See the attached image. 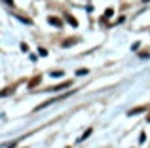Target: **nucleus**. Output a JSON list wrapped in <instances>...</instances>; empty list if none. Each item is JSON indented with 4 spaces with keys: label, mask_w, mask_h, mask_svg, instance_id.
I'll list each match as a JSON object with an SVG mask.
<instances>
[{
    "label": "nucleus",
    "mask_w": 150,
    "mask_h": 148,
    "mask_svg": "<svg viewBox=\"0 0 150 148\" xmlns=\"http://www.w3.org/2000/svg\"><path fill=\"white\" fill-rule=\"evenodd\" d=\"M13 17H15V19H19L21 23H25V25H33V21H30V19L23 17V15H19V13H13Z\"/></svg>",
    "instance_id": "3"
},
{
    "label": "nucleus",
    "mask_w": 150,
    "mask_h": 148,
    "mask_svg": "<svg viewBox=\"0 0 150 148\" xmlns=\"http://www.w3.org/2000/svg\"><path fill=\"white\" fill-rule=\"evenodd\" d=\"M144 141H146V135H144V133H141V137H139V142H141V144H143Z\"/></svg>",
    "instance_id": "15"
},
{
    "label": "nucleus",
    "mask_w": 150,
    "mask_h": 148,
    "mask_svg": "<svg viewBox=\"0 0 150 148\" xmlns=\"http://www.w3.org/2000/svg\"><path fill=\"white\" fill-rule=\"evenodd\" d=\"M146 122H150V114H148V120H146Z\"/></svg>",
    "instance_id": "16"
},
{
    "label": "nucleus",
    "mask_w": 150,
    "mask_h": 148,
    "mask_svg": "<svg viewBox=\"0 0 150 148\" xmlns=\"http://www.w3.org/2000/svg\"><path fill=\"white\" fill-rule=\"evenodd\" d=\"M13 146H17V141H11V142H8V144H2V148H13Z\"/></svg>",
    "instance_id": "12"
},
{
    "label": "nucleus",
    "mask_w": 150,
    "mask_h": 148,
    "mask_svg": "<svg viewBox=\"0 0 150 148\" xmlns=\"http://www.w3.org/2000/svg\"><path fill=\"white\" fill-rule=\"evenodd\" d=\"M143 2H150V0H143Z\"/></svg>",
    "instance_id": "17"
},
{
    "label": "nucleus",
    "mask_w": 150,
    "mask_h": 148,
    "mask_svg": "<svg viewBox=\"0 0 150 148\" xmlns=\"http://www.w3.org/2000/svg\"><path fill=\"white\" fill-rule=\"evenodd\" d=\"M48 23H50V25H53V27H59V29L63 27V21H61V19H57V17H53V15H50V17H48Z\"/></svg>",
    "instance_id": "2"
},
{
    "label": "nucleus",
    "mask_w": 150,
    "mask_h": 148,
    "mask_svg": "<svg viewBox=\"0 0 150 148\" xmlns=\"http://www.w3.org/2000/svg\"><path fill=\"white\" fill-rule=\"evenodd\" d=\"M38 53H40L42 57H46V55H48V49H46V48H40V49H38Z\"/></svg>",
    "instance_id": "14"
},
{
    "label": "nucleus",
    "mask_w": 150,
    "mask_h": 148,
    "mask_svg": "<svg viewBox=\"0 0 150 148\" xmlns=\"http://www.w3.org/2000/svg\"><path fill=\"white\" fill-rule=\"evenodd\" d=\"M65 19H67V21H69V23H70L72 27H78V21H76V19H74V17H72L70 13H65Z\"/></svg>",
    "instance_id": "5"
},
{
    "label": "nucleus",
    "mask_w": 150,
    "mask_h": 148,
    "mask_svg": "<svg viewBox=\"0 0 150 148\" xmlns=\"http://www.w3.org/2000/svg\"><path fill=\"white\" fill-rule=\"evenodd\" d=\"M112 15H114V10H112V8H108V10H105V17H112Z\"/></svg>",
    "instance_id": "9"
},
{
    "label": "nucleus",
    "mask_w": 150,
    "mask_h": 148,
    "mask_svg": "<svg viewBox=\"0 0 150 148\" xmlns=\"http://www.w3.org/2000/svg\"><path fill=\"white\" fill-rule=\"evenodd\" d=\"M63 74H65V72H61V70H53V72L50 74V76H53V78H61Z\"/></svg>",
    "instance_id": "11"
},
{
    "label": "nucleus",
    "mask_w": 150,
    "mask_h": 148,
    "mask_svg": "<svg viewBox=\"0 0 150 148\" xmlns=\"http://www.w3.org/2000/svg\"><path fill=\"white\" fill-rule=\"evenodd\" d=\"M40 80H42V78H40V76H36V78H34V80H30V82H29V89H33V87H36V85H38V84H40Z\"/></svg>",
    "instance_id": "6"
},
{
    "label": "nucleus",
    "mask_w": 150,
    "mask_h": 148,
    "mask_svg": "<svg viewBox=\"0 0 150 148\" xmlns=\"http://www.w3.org/2000/svg\"><path fill=\"white\" fill-rule=\"evenodd\" d=\"M74 42H76L74 38H69V40H65V42H63V48H70V46H72Z\"/></svg>",
    "instance_id": "7"
},
{
    "label": "nucleus",
    "mask_w": 150,
    "mask_h": 148,
    "mask_svg": "<svg viewBox=\"0 0 150 148\" xmlns=\"http://www.w3.org/2000/svg\"><path fill=\"white\" fill-rule=\"evenodd\" d=\"M70 85H72V82L67 80V82H63L61 85H55V87H51L50 91H61V89H67V87H70Z\"/></svg>",
    "instance_id": "1"
},
{
    "label": "nucleus",
    "mask_w": 150,
    "mask_h": 148,
    "mask_svg": "<svg viewBox=\"0 0 150 148\" xmlns=\"http://www.w3.org/2000/svg\"><path fill=\"white\" fill-rule=\"evenodd\" d=\"M13 93V89H4V91H0V97H8Z\"/></svg>",
    "instance_id": "8"
},
{
    "label": "nucleus",
    "mask_w": 150,
    "mask_h": 148,
    "mask_svg": "<svg viewBox=\"0 0 150 148\" xmlns=\"http://www.w3.org/2000/svg\"><path fill=\"white\" fill-rule=\"evenodd\" d=\"M76 74L78 76H86V74H89V70L88 68H80V70H76Z\"/></svg>",
    "instance_id": "10"
},
{
    "label": "nucleus",
    "mask_w": 150,
    "mask_h": 148,
    "mask_svg": "<svg viewBox=\"0 0 150 148\" xmlns=\"http://www.w3.org/2000/svg\"><path fill=\"white\" fill-rule=\"evenodd\" d=\"M144 110H146V108H144V106H137V108H131V110H129V116L141 114V112H144Z\"/></svg>",
    "instance_id": "4"
},
{
    "label": "nucleus",
    "mask_w": 150,
    "mask_h": 148,
    "mask_svg": "<svg viewBox=\"0 0 150 148\" xmlns=\"http://www.w3.org/2000/svg\"><path fill=\"white\" fill-rule=\"evenodd\" d=\"M89 135H91V129H88V131H86V133H84V135H82V137H80V139H78V141H86V139H88V137H89Z\"/></svg>",
    "instance_id": "13"
}]
</instances>
